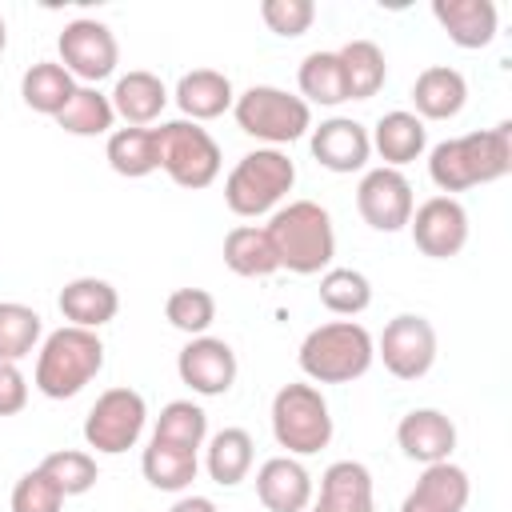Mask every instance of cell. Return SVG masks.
<instances>
[{
  "label": "cell",
  "mask_w": 512,
  "mask_h": 512,
  "mask_svg": "<svg viewBox=\"0 0 512 512\" xmlns=\"http://www.w3.org/2000/svg\"><path fill=\"white\" fill-rule=\"evenodd\" d=\"M280 268L296 272V276H316L332 268L336 256V228L324 204L316 200H288L284 208L272 212V220L264 224Z\"/></svg>",
  "instance_id": "2"
},
{
  "label": "cell",
  "mask_w": 512,
  "mask_h": 512,
  "mask_svg": "<svg viewBox=\"0 0 512 512\" xmlns=\"http://www.w3.org/2000/svg\"><path fill=\"white\" fill-rule=\"evenodd\" d=\"M396 444L408 460L416 464H440V460H452V448H456V424L440 412V408H412L400 416L396 424Z\"/></svg>",
  "instance_id": "16"
},
{
  "label": "cell",
  "mask_w": 512,
  "mask_h": 512,
  "mask_svg": "<svg viewBox=\"0 0 512 512\" xmlns=\"http://www.w3.org/2000/svg\"><path fill=\"white\" fill-rule=\"evenodd\" d=\"M56 124H60L68 136H104V132H112L116 112H112V100H108L100 88L76 84V92H72V100L60 108Z\"/></svg>",
  "instance_id": "34"
},
{
  "label": "cell",
  "mask_w": 512,
  "mask_h": 512,
  "mask_svg": "<svg viewBox=\"0 0 512 512\" xmlns=\"http://www.w3.org/2000/svg\"><path fill=\"white\" fill-rule=\"evenodd\" d=\"M300 372L312 384H352L376 360V340L356 320H328L300 340Z\"/></svg>",
  "instance_id": "4"
},
{
  "label": "cell",
  "mask_w": 512,
  "mask_h": 512,
  "mask_svg": "<svg viewBox=\"0 0 512 512\" xmlns=\"http://www.w3.org/2000/svg\"><path fill=\"white\" fill-rule=\"evenodd\" d=\"M148 424V404L136 388H108L96 396V404L84 416V444L100 456H120L136 448Z\"/></svg>",
  "instance_id": "9"
},
{
  "label": "cell",
  "mask_w": 512,
  "mask_h": 512,
  "mask_svg": "<svg viewBox=\"0 0 512 512\" xmlns=\"http://www.w3.org/2000/svg\"><path fill=\"white\" fill-rule=\"evenodd\" d=\"M176 104L184 112V120L200 124V120H216L236 104L232 80L216 68H192L176 80Z\"/></svg>",
  "instance_id": "24"
},
{
  "label": "cell",
  "mask_w": 512,
  "mask_h": 512,
  "mask_svg": "<svg viewBox=\"0 0 512 512\" xmlns=\"http://www.w3.org/2000/svg\"><path fill=\"white\" fill-rule=\"evenodd\" d=\"M432 16L456 48H488L500 24L492 0H432Z\"/></svg>",
  "instance_id": "20"
},
{
  "label": "cell",
  "mask_w": 512,
  "mask_h": 512,
  "mask_svg": "<svg viewBox=\"0 0 512 512\" xmlns=\"http://www.w3.org/2000/svg\"><path fill=\"white\" fill-rule=\"evenodd\" d=\"M156 156H160V168L168 172V180L188 188V192L208 188L220 176V164H224L220 144L212 140V132L192 124V120L160 124L156 128Z\"/></svg>",
  "instance_id": "8"
},
{
  "label": "cell",
  "mask_w": 512,
  "mask_h": 512,
  "mask_svg": "<svg viewBox=\"0 0 512 512\" xmlns=\"http://www.w3.org/2000/svg\"><path fill=\"white\" fill-rule=\"evenodd\" d=\"M320 304L332 316L352 320L372 304V284L356 268H328V272H320Z\"/></svg>",
  "instance_id": "35"
},
{
  "label": "cell",
  "mask_w": 512,
  "mask_h": 512,
  "mask_svg": "<svg viewBox=\"0 0 512 512\" xmlns=\"http://www.w3.org/2000/svg\"><path fill=\"white\" fill-rule=\"evenodd\" d=\"M232 116H236V124H240L244 136H256L268 148L292 144V140H300V136L312 132V108L300 96H292V92H284L276 84H252V88H244L236 96V104H232Z\"/></svg>",
  "instance_id": "6"
},
{
  "label": "cell",
  "mask_w": 512,
  "mask_h": 512,
  "mask_svg": "<svg viewBox=\"0 0 512 512\" xmlns=\"http://www.w3.org/2000/svg\"><path fill=\"white\" fill-rule=\"evenodd\" d=\"M252 460H256L252 436H248L244 428H220V432L208 440L204 468H208V476H212L220 488H236L240 480H248Z\"/></svg>",
  "instance_id": "29"
},
{
  "label": "cell",
  "mask_w": 512,
  "mask_h": 512,
  "mask_svg": "<svg viewBox=\"0 0 512 512\" xmlns=\"http://www.w3.org/2000/svg\"><path fill=\"white\" fill-rule=\"evenodd\" d=\"M296 84H300V100H304L308 108H312V104L336 108V104L348 100L344 68H340V56H336V52H308V56L300 60Z\"/></svg>",
  "instance_id": "32"
},
{
  "label": "cell",
  "mask_w": 512,
  "mask_h": 512,
  "mask_svg": "<svg viewBox=\"0 0 512 512\" xmlns=\"http://www.w3.org/2000/svg\"><path fill=\"white\" fill-rule=\"evenodd\" d=\"M56 52H60V64L68 68V76L80 84H92V88L100 80H108L120 64V44H116L112 28L104 20H92V16L68 20L60 28Z\"/></svg>",
  "instance_id": "10"
},
{
  "label": "cell",
  "mask_w": 512,
  "mask_h": 512,
  "mask_svg": "<svg viewBox=\"0 0 512 512\" xmlns=\"http://www.w3.org/2000/svg\"><path fill=\"white\" fill-rule=\"evenodd\" d=\"M260 20L268 24V32L284 36V40H296L312 28L316 20V4L312 0H264L260 4Z\"/></svg>",
  "instance_id": "39"
},
{
  "label": "cell",
  "mask_w": 512,
  "mask_h": 512,
  "mask_svg": "<svg viewBox=\"0 0 512 512\" xmlns=\"http://www.w3.org/2000/svg\"><path fill=\"white\" fill-rule=\"evenodd\" d=\"M44 336V320L36 308L20 300H0V364H20L36 352Z\"/></svg>",
  "instance_id": "33"
},
{
  "label": "cell",
  "mask_w": 512,
  "mask_h": 512,
  "mask_svg": "<svg viewBox=\"0 0 512 512\" xmlns=\"http://www.w3.org/2000/svg\"><path fill=\"white\" fill-rule=\"evenodd\" d=\"M256 500L268 512H304L312 504V476L296 456H272L256 468Z\"/></svg>",
  "instance_id": "18"
},
{
  "label": "cell",
  "mask_w": 512,
  "mask_h": 512,
  "mask_svg": "<svg viewBox=\"0 0 512 512\" xmlns=\"http://www.w3.org/2000/svg\"><path fill=\"white\" fill-rule=\"evenodd\" d=\"M224 264H228V272H236L244 280H264V276L280 272L276 248H272L268 232L256 224H236L224 236Z\"/></svg>",
  "instance_id": "26"
},
{
  "label": "cell",
  "mask_w": 512,
  "mask_h": 512,
  "mask_svg": "<svg viewBox=\"0 0 512 512\" xmlns=\"http://www.w3.org/2000/svg\"><path fill=\"white\" fill-rule=\"evenodd\" d=\"M376 356L396 380H420L436 364V328L420 312H400L384 324L376 340Z\"/></svg>",
  "instance_id": "11"
},
{
  "label": "cell",
  "mask_w": 512,
  "mask_h": 512,
  "mask_svg": "<svg viewBox=\"0 0 512 512\" xmlns=\"http://www.w3.org/2000/svg\"><path fill=\"white\" fill-rule=\"evenodd\" d=\"M176 372L180 380L196 392V396H224L232 384H236V352L228 340L220 336H192L180 356H176Z\"/></svg>",
  "instance_id": "14"
},
{
  "label": "cell",
  "mask_w": 512,
  "mask_h": 512,
  "mask_svg": "<svg viewBox=\"0 0 512 512\" xmlns=\"http://www.w3.org/2000/svg\"><path fill=\"white\" fill-rule=\"evenodd\" d=\"M296 184V164L288 160V152L280 148H256L248 156L236 160V168L228 172L224 180V204L252 220V216H264L272 212Z\"/></svg>",
  "instance_id": "5"
},
{
  "label": "cell",
  "mask_w": 512,
  "mask_h": 512,
  "mask_svg": "<svg viewBox=\"0 0 512 512\" xmlns=\"http://www.w3.org/2000/svg\"><path fill=\"white\" fill-rule=\"evenodd\" d=\"M272 436L288 456H312L332 440V412L316 384H284L272 396Z\"/></svg>",
  "instance_id": "7"
},
{
  "label": "cell",
  "mask_w": 512,
  "mask_h": 512,
  "mask_svg": "<svg viewBox=\"0 0 512 512\" xmlns=\"http://www.w3.org/2000/svg\"><path fill=\"white\" fill-rule=\"evenodd\" d=\"M28 404V380L16 364H0V416H16Z\"/></svg>",
  "instance_id": "41"
},
{
  "label": "cell",
  "mask_w": 512,
  "mask_h": 512,
  "mask_svg": "<svg viewBox=\"0 0 512 512\" xmlns=\"http://www.w3.org/2000/svg\"><path fill=\"white\" fill-rule=\"evenodd\" d=\"M164 316L172 328H180L188 336H208V328L216 320V296L208 288H176L164 300Z\"/></svg>",
  "instance_id": "38"
},
{
  "label": "cell",
  "mask_w": 512,
  "mask_h": 512,
  "mask_svg": "<svg viewBox=\"0 0 512 512\" xmlns=\"http://www.w3.org/2000/svg\"><path fill=\"white\" fill-rule=\"evenodd\" d=\"M56 304H60V316H64L68 324L96 332V328H104L108 320H116V312H120V292H116L108 280H100V276H76V280H68V284L60 288Z\"/></svg>",
  "instance_id": "19"
},
{
  "label": "cell",
  "mask_w": 512,
  "mask_h": 512,
  "mask_svg": "<svg viewBox=\"0 0 512 512\" xmlns=\"http://www.w3.org/2000/svg\"><path fill=\"white\" fill-rule=\"evenodd\" d=\"M104 368V340L88 328L64 324L56 332L44 336V344L36 348V372L32 384L48 396V400H72L76 392H84V384H92Z\"/></svg>",
  "instance_id": "3"
},
{
  "label": "cell",
  "mask_w": 512,
  "mask_h": 512,
  "mask_svg": "<svg viewBox=\"0 0 512 512\" xmlns=\"http://www.w3.org/2000/svg\"><path fill=\"white\" fill-rule=\"evenodd\" d=\"M312 512H376L372 504V472L360 460H336L320 476V496Z\"/></svg>",
  "instance_id": "21"
},
{
  "label": "cell",
  "mask_w": 512,
  "mask_h": 512,
  "mask_svg": "<svg viewBox=\"0 0 512 512\" xmlns=\"http://www.w3.org/2000/svg\"><path fill=\"white\" fill-rule=\"evenodd\" d=\"M340 68H344V88L348 100H372L384 80H388V60L380 52V44L372 40H348L344 48H336Z\"/></svg>",
  "instance_id": "30"
},
{
  "label": "cell",
  "mask_w": 512,
  "mask_h": 512,
  "mask_svg": "<svg viewBox=\"0 0 512 512\" xmlns=\"http://www.w3.org/2000/svg\"><path fill=\"white\" fill-rule=\"evenodd\" d=\"M12 512H64V492L40 468H32L12 484Z\"/></svg>",
  "instance_id": "40"
},
{
  "label": "cell",
  "mask_w": 512,
  "mask_h": 512,
  "mask_svg": "<svg viewBox=\"0 0 512 512\" xmlns=\"http://www.w3.org/2000/svg\"><path fill=\"white\" fill-rule=\"evenodd\" d=\"M368 140H372V148L380 152L384 168H404V164H412V160L424 156V148H428V128H424V120H420L416 112L396 108V112H384V116L376 120V128L368 132Z\"/></svg>",
  "instance_id": "22"
},
{
  "label": "cell",
  "mask_w": 512,
  "mask_h": 512,
  "mask_svg": "<svg viewBox=\"0 0 512 512\" xmlns=\"http://www.w3.org/2000/svg\"><path fill=\"white\" fill-rule=\"evenodd\" d=\"M508 172H512V120H500L496 128H480L468 136L440 140L428 152V176L444 196L476 188V184H492Z\"/></svg>",
  "instance_id": "1"
},
{
  "label": "cell",
  "mask_w": 512,
  "mask_h": 512,
  "mask_svg": "<svg viewBox=\"0 0 512 512\" xmlns=\"http://www.w3.org/2000/svg\"><path fill=\"white\" fill-rule=\"evenodd\" d=\"M412 104H416L420 120H452L468 104V80L448 64H432L416 76Z\"/></svg>",
  "instance_id": "25"
},
{
  "label": "cell",
  "mask_w": 512,
  "mask_h": 512,
  "mask_svg": "<svg viewBox=\"0 0 512 512\" xmlns=\"http://www.w3.org/2000/svg\"><path fill=\"white\" fill-rule=\"evenodd\" d=\"M168 512H220V508H216L208 496H180Z\"/></svg>",
  "instance_id": "42"
},
{
  "label": "cell",
  "mask_w": 512,
  "mask_h": 512,
  "mask_svg": "<svg viewBox=\"0 0 512 512\" xmlns=\"http://www.w3.org/2000/svg\"><path fill=\"white\" fill-rule=\"evenodd\" d=\"M468 496H472L468 472L452 460H440V464H428L420 472V480L404 496L400 512H464Z\"/></svg>",
  "instance_id": "17"
},
{
  "label": "cell",
  "mask_w": 512,
  "mask_h": 512,
  "mask_svg": "<svg viewBox=\"0 0 512 512\" xmlns=\"http://www.w3.org/2000/svg\"><path fill=\"white\" fill-rule=\"evenodd\" d=\"M308 148L316 156L320 168L336 172V176H348V172H360L372 156V140H368V128L352 116H328L320 120V128H312L308 136Z\"/></svg>",
  "instance_id": "15"
},
{
  "label": "cell",
  "mask_w": 512,
  "mask_h": 512,
  "mask_svg": "<svg viewBox=\"0 0 512 512\" xmlns=\"http://www.w3.org/2000/svg\"><path fill=\"white\" fill-rule=\"evenodd\" d=\"M412 244L432 260H452L468 244V212L456 196H428L412 208Z\"/></svg>",
  "instance_id": "13"
},
{
  "label": "cell",
  "mask_w": 512,
  "mask_h": 512,
  "mask_svg": "<svg viewBox=\"0 0 512 512\" xmlns=\"http://www.w3.org/2000/svg\"><path fill=\"white\" fill-rule=\"evenodd\" d=\"M412 208H416V196H412V184L400 168H368L356 184V212L368 228L376 232H400L408 228L412 220Z\"/></svg>",
  "instance_id": "12"
},
{
  "label": "cell",
  "mask_w": 512,
  "mask_h": 512,
  "mask_svg": "<svg viewBox=\"0 0 512 512\" xmlns=\"http://www.w3.org/2000/svg\"><path fill=\"white\" fill-rule=\"evenodd\" d=\"M152 440H164V444H180V448H192L200 452L204 440H208V412L192 400H172L160 408L156 416V428H152Z\"/></svg>",
  "instance_id": "36"
},
{
  "label": "cell",
  "mask_w": 512,
  "mask_h": 512,
  "mask_svg": "<svg viewBox=\"0 0 512 512\" xmlns=\"http://www.w3.org/2000/svg\"><path fill=\"white\" fill-rule=\"evenodd\" d=\"M4 48H8V24H4V16H0V56H4Z\"/></svg>",
  "instance_id": "43"
},
{
  "label": "cell",
  "mask_w": 512,
  "mask_h": 512,
  "mask_svg": "<svg viewBox=\"0 0 512 512\" xmlns=\"http://www.w3.org/2000/svg\"><path fill=\"white\" fill-rule=\"evenodd\" d=\"M108 168L116 176H128V180H140L148 172L160 168V156H156V128H116L108 132Z\"/></svg>",
  "instance_id": "31"
},
{
  "label": "cell",
  "mask_w": 512,
  "mask_h": 512,
  "mask_svg": "<svg viewBox=\"0 0 512 512\" xmlns=\"http://www.w3.org/2000/svg\"><path fill=\"white\" fill-rule=\"evenodd\" d=\"M40 472L68 496H84L88 488H96L100 480V468H96V456L92 452H80V448H56L40 460Z\"/></svg>",
  "instance_id": "37"
},
{
  "label": "cell",
  "mask_w": 512,
  "mask_h": 512,
  "mask_svg": "<svg viewBox=\"0 0 512 512\" xmlns=\"http://www.w3.org/2000/svg\"><path fill=\"white\" fill-rule=\"evenodd\" d=\"M112 112L128 124V128H144L152 124L164 104H168V88L156 72H144V68H132L124 76H116V88H112Z\"/></svg>",
  "instance_id": "23"
},
{
  "label": "cell",
  "mask_w": 512,
  "mask_h": 512,
  "mask_svg": "<svg viewBox=\"0 0 512 512\" xmlns=\"http://www.w3.org/2000/svg\"><path fill=\"white\" fill-rule=\"evenodd\" d=\"M140 472L144 480L156 488V492H184L192 488L196 472H200V460L192 448H180V444H164V440H148L144 456H140Z\"/></svg>",
  "instance_id": "27"
},
{
  "label": "cell",
  "mask_w": 512,
  "mask_h": 512,
  "mask_svg": "<svg viewBox=\"0 0 512 512\" xmlns=\"http://www.w3.org/2000/svg\"><path fill=\"white\" fill-rule=\"evenodd\" d=\"M76 92V80L68 76V68L60 60H36L24 76H20V100L40 112V116H60V108L72 100Z\"/></svg>",
  "instance_id": "28"
}]
</instances>
